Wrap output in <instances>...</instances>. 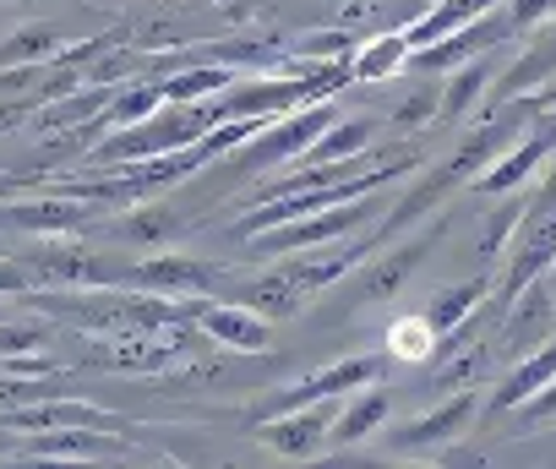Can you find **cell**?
<instances>
[{
    "instance_id": "35",
    "label": "cell",
    "mask_w": 556,
    "mask_h": 469,
    "mask_svg": "<svg viewBox=\"0 0 556 469\" xmlns=\"http://www.w3.org/2000/svg\"><path fill=\"white\" fill-rule=\"evenodd\" d=\"M23 290H34L28 263H7V257H0V295H23Z\"/></svg>"
},
{
    "instance_id": "23",
    "label": "cell",
    "mask_w": 556,
    "mask_h": 469,
    "mask_svg": "<svg viewBox=\"0 0 556 469\" xmlns=\"http://www.w3.org/2000/svg\"><path fill=\"white\" fill-rule=\"evenodd\" d=\"M371 137H377V126L371 121H333L295 164H339V159H355V153H366L371 148Z\"/></svg>"
},
{
    "instance_id": "28",
    "label": "cell",
    "mask_w": 556,
    "mask_h": 469,
    "mask_svg": "<svg viewBox=\"0 0 556 469\" xmlns=\"http://www.w3.org/2000/svg\"><path fill=\"white\" fill-rule=\"evenodd\" d=\"M12 355H50V333L39 328V317H17V328L0 322V360Z\"/></svg>"
},
{
    "instance_id": "29",
    "label": "cell",
    "mask_w": 556,
    "mask_h": 469,
    "mask_svg": "<svg viewBox=\"0 0 556 469\" xmlns=\"http://www.w3.org/2000/svg\"><path fill=\"white\" fill-rule=\"evenodd\" d=\"M518 218H523V202H507V197H496V213L480 224V257H496V252H507V241H513Z\"/></svg>"
},
{
    "instance_id": "34",
    "label": "cell",
    "mask_w": 556,
    "mask_h": 469,
    "mask_svg": "<svg viewBox=\"0 0 556 469\" xmlns=\"http://www.w3.org/2000/svg\"><path fill=\"white\" fill-rule=\"evenodd\" d=\"M540 213H556V159H545V175H540L534 197L523 202V218H540Z\"/></svg>"
},
{
    "instance_id": "37",
    "label": "cell",
    "mask_w": 556,
    "mask_h": 469,
    "mask_svg": "<svg viewBox=\"0 0 556 469\" xmlns=\"http://www.w3.org/2000/svg\"><path fill=\"white\" fill-rule=\"evenodd\" d=\"M551 12H556V0H551Z\"/></svg>"
},
{
    "instance_id": "14",
    "label": "cell",
    "mask_w": 556,
    "mask_h": 469,
    "mask_svg": "<svg viewBox=\"0 0 556 469\" xmlns=\"http://www.w3.org/2000/svg\"><path fill=\"white\" fill-rule=\"evenodd\" d=\"M93 218V197H72V191H55V197H39V202H17V207H0V224L7 229H23V234H61V229H77Z\"/></svg>"
},
{
    "instance_id": "19",
    "label": "cell",
    "mask_w": 556,
    "mask_h": 469,
    "mask_svg": "<svg viewBox=\"0 0 556 469\" xmlns=\"http://www.w3.org/2000/svg\"><path fill=\"white\" fill-rule=\"evenodd\" d=\"M556 377V333L545 339V344H534L529 355H518L513 366H507V377H502V388L491 393V409H518L529 393H540L545 382Z\"/></svg>"
},
{
    "instance_id": "30",
    "label": "cell",
    "mask_w": 556,
    "mask_h": 469,
    "mask_svg": "<svg viewBox=\"0 0 556 469\" xmlns=\"http://www.w3.org/2000/svg\"><path fill=\"white\" fill-rule=\"evenodd\" d=\"M437 104H442V88H437V77H426L409 99L393 104V126H426V121H437Z\"/></svg>"
},
{
    "instance_id": "31",
    "label": "cell",
    "mask_w": 556,
    "mask_h": 469,
    "mask_svg": "<svg viewBox=\"0 0 556 469\" xmlns=\"http://www.w3.org/2000/svg\"><path fill=\"white\" fill-rule=\"evenodd\" d=\"M164 229H175V213H169V207H137V213L121 218V234H126V241H159Z\"/></svg>"
},
{
    "instance_id": "18",
    "label": "cell",
    "mask_w": 556,
    "mask_h": 469,
    "mask_svg": "<svg viewBox=\"0 0 556 469\" xmlns=\"http://www.w3.org/2000/svg\"><path fill=\"white\" fill-rule=\"evenodd\" d=\"M491 77H496V55H480V61H464V66H453V72H447V83H442L437 121H442V126H453V121H464L475 104H485V93H491Z\"/></svg>"
},
{
    "instance_id": "24",
    "label": "cell",
    "mask_w": 556,
    "mask_h": 469,
    "mask_svg": "<svg viewBox=\"0 0 556 469\" xmlns=\"http://www.w3.org/2000/svg\"><path fill=\"white\" fill-rule=\"evenodd\" d=\"M437 350H442V333L431 328V317H399L388 328V355L393 360L426 366V360H437Z\"/></svg>"
},
{
    "instance_id": "25",
    "label": "cell",
    "mask_w": 556,
    "mask_h": 469,
    "mask_svg": "<svg viewBox=\"0 0 556 469\" xmlns=\"http://www.w3.org/2000/svg\"><path fill=\"white\" fill-rule=\"evenodd\" d=\"M7 426H17V431H55V426H104V415L88 409V404H17L7 415Z\"/></svg>"
},
{
    "instance_id": "3",
    "label": "cell",
    "mask_w": 556,
    "mask_h": 469,
    "mask_svg": "<svg viewBox=\"0 0 556 469\" xmlns=\"http://www.w3.org/2000/svg\"><path fill=\"white\" fill-rule=\"evenodd\" d=\"M339 121V110L333 104H301V110H290V115H273L251 142H245V153L235 159V175H267V169H278V164H295L328 126Z\"/></svg>"
},
{
    "instance_id": "7",
    "label": "cell",
    "mask_w": 556,
    "mask_h": 469,
    "mask_svg": "<svg viewBox=\"0 0 556 469\" xmlns=\"http://www.w3.org/2000/svg\"><path fill=\"white\" fill-rule=\"evenodd\" d=\"M551 88H556V12H551L540 28H529V45H523L518 61H507V72L491 83L485 104L496 110V104H513V99H523V93H551Z\"/></svg>"
},
{
    "instance_id": "32",
    "label": "cell",
    "mask_w": 556,
    "mask_h": 469,
    "mask_svg": "<svg viewBox=\"0 0 556 469\" xmlns=\"http://www.w3.org/2000/svg\"><path fill=\"white\" fill-rule=\"evenodd\" d=\"M523 415H518V431H534V426H551L556 420V377L540 388V393H529L523 404H518Z\"/></svg>"
},
{
    "instance_id": "27",
    "label": "cell",
    "mask_w": 556,
    "mask_h": 469,
    "mask_svg": "<svg viewBox=\"0 0 556 469\" xmlns=\"http://www.w3.org/2000/svg\"><path fill=\"white\" fill-rule=\"evenodd\" d=\"M164 104V93H159V83H137V88H121L110 104H104V126L110 131H126V126H142L153 110Z\"/></svg>"
},
{
    "instance_id": "26",
    "label": "cell",
    "mask_w": 556,
    "mask_h": 469,
    "mask_svg": "<svg viewBox=\"0 0 556 469\" xmlns=\"http://www.w3.org/2000/svg\"><path fill=\"white\" fill-rule=\"evenodd\" d=\"M66 55V39L61 28H23L0 45V66H50Z\"/></svg>"
},
{
    "instance_id": "17",
    "label": "cell",
    "mask_w": 556,
    "mask_h": 469,
    "mask_svg": "<svg viewBox=\"0 0 556 469\" xmlns=\"http://www.w3.org/2000/svg\"><path fill=\"white\" fill-rule=\"evenodd\" d=\"M388 415H393V398L377 388V382H366V388H355L344 404H339V415H333V431H328V447H355V442H366V436H377L382 426H388Z\"/></svg>"
},
{
    "instance_id": "9",
    "label": "cell",
    "mask_w": 556,
    "mask_h": 469,
    "mask_svg": "<svg viewBox=\"0 0 556 469\" xmlns=\"http://www.w3.org/2000/svg\"><path fill=\"white\" fill-rule=\"evenodd\" d=\"M191 312H197L202 333L218 339V344H229L235 355H262V350H273V317H262V312L245 306V301H207V295H197Z\"/></svg>"
},
{
    "instance_id": "11",
    "label": "cell",
    "mask_w": 556,
    "mask_h": 469,
    "mask_svg": "<svg viewBox=\"0 0 556 469\" xmlns=\"http://www.w3.org/2000/svg\"><path fill=\"white\" fill-rule=\"evenodd\" d=\"M131 453L121 436L104 426H55V431H28V458L34 464H99Z\"/></svg>"
},
{
    "instance_id": "2",
    "label": "cell",
    "mask_w": 556,
    "mask_h": 469,
    "mask_svg": "<svg viewBox=\"0 0 556 469\" xmlns=\"http://www.w3.org/2000/svg\"><path fill=\"white\" fill-rule=\"evenodd\" d=\"M50 312L61 322H77L88 333H153V328H169L180 312L164 306V301H148V295H121V290H104L93 284L88 295H55Z\"/></svg>"
},
{
    "instance_id": "15",
    "label": "cell",
    "mask_w": 556,
    "mask_h": 469,
    "mask_svg": "<svg viewBox=\"0 0 556 469\" xmlns=\"http://www.w3.org/2000/svg\"><path fill=\"white\" fill-rule=\"evenodd\" d=\"M213 279H218V268H213V263H191V257H148L142 268L121 274V284L148 290V295H153V290H169V295H207Z\"/></svg>"
},
{
    "instance_id": "13",
    "label": "cell",
    "mask_w": 556,
    "mask_h": 469,
    "mask_svg": "<svg viewBox=\"0 0 556 469\" xmlns=\"http://www.w3.org/2000/svg\"><path fill=\"white\" fill-rule=\"evenodd\" d=\"M28 274H34V290H39V284H50V290L115 284V279H110V263H104L99 252H88V246H39L34 263H28Z\"/></svg>"
},
{
    "instance_id": "1",
    "label": "cell",
    "mask_w": 556,
    "mask_h": 469,
    "mask_svg": "<svg viewBox=\"0 0 556 469\" xmlns=\"http://www.w3.org/2000/svg\"><path fill=\"white\" fill-rule=\"evenodd\" d=\"M382 213H388V197L382 191H366V197H350V202H333V207L301 213L290 224H273V229L245 234V252L251 257H290V252H306V246L344 241V234H366Z\"/></svg>"
},
{
    "instance_id": "4",
    "label": "cell",
    "mask_w": 556,
    "mask_h": 469,
    "mask_svg": "<svg viewBox=\"0 0 556 469\" xmlns=\"http://www.w3.org/2000/svg\"><path fill=\"white\" fill-rule=\"evenodd\" d=\"M513 39H518V28H513V23H507V12L496 7V12H485V17H475V23H464V28L442 34V39H431V45H415L404 72L447 77L453 66L480 61V55H496V50H502V45H513Z\"/></svg>"
},
{
    "instance_id": "22",
    "label": "cell",
    "mask_w": 556,
    "mask_h": 469,
    "mask_svg": "<svg viewBox=\"0 0 556 469\" xmlns=\"http://www.w3.org/2000/svg\"><path fill=\"white\" fill-rule=\"evenodd\" d=\"M235 83V66L229 61H213V66H186V72H164L159 77V93L164 104H197V99H213Z\"/></svg>"
},
{
    "instance_id": "36",
    "label": "cell",
    "mask_w": 556,
    "mask_h": 469,
    "mask_svg": "<svg viewBox=\"0 0 556 469\" xmlns=\"http://www.w3.org/2000/svg\"><path fill=\"white\" fill-rule=\"evenodd\" d=\"M551 279H556V268H551ZM551 295H556V290H551Z\"/></svg>"
},
{
    "instance_id": "8",
    "label": "cell",
    "mask_w": 556,
    "mask_h": 469,
    "mask_svg": "<svg viewBox=\"0 0 556 469\" xmlns=\"http://www.w3.org/2000/svg\"><path fill=\"white\" fill-rule=\"evenodd\" d=\"M377 377H382V355H344V360H333V366L301 377L295 388L273 393V398H267V415H285V409H301V404H323V398H350L355 388H366V382H377Z\"/></svg>"
},
{
    "instance_id": "33",
    "label": "cell",
    "mask_w": 556,
    "mask_h": 469,
    "mask_svg": "<svg viewBox=\"0 0 556 469\" xmlns=\"http://www.w3.org/2000/svg\"><path fill=\"white\" fill-rule=\"evenodd\" d=\"M502 12H507V23L518 34H529V28H540L551 17V0H502Z\"/></svg>"
},
{
    "instance_id": "6",
    "label": "cell",
    "mask_w": 556,
    "mask_h": 469,
    "mask_svg": "<svg viewBox=\"0 0 556 469\" xmlns=\"http://www.w3.org/2000/svg\"><path fill=\"white\" fill-rule=\"evenodd\" d=\"M556 268V213H540V218H518L513 241H507V279H502V301H518L529 284L551 279Z\"/></svg>"
},
{
    "instance_id": "16",
    "label": "cell",
    "mask_w": 556,
    "mask_h": 469,
    "mask_svg": "<svg viewBox=\"0 0 556 469\" xmlns=\"http://www.w3.org/2000/svg\"><path fill=\"white\" fill-rule=\"evenodd\" d=\"M437 234H442V218H431V224L420 218L409 246H399L393 257H382V263H371V268H366V279H361V295H366V301H388V295H399V290H404V279L415 274V263H420V257L437 246Z\"/></svg>"
},
{
    "instance_id": "10",
    "label": "cell",
    "mask_w": 556,
    "mask_h": 469,
    "mask_svg": "<svg viewBox=\"0 0 556 469\" xmlns=\"http://www.w3.org/2000/svg\"><path fill=\"white\" fill-rule=\"evenodd\" d=\"M475 415H480V398H475V393H453V398H442L431 415H420L415 426H404V431L393 436V447H399V453H415V458H442V453H453V442L475 426Z\"/></svg>"
},
{
    "instance_id": "5",
    "label": "cell",
    "mask_w": 556,
    "mask_h": 469,
    "mask_svg": "<svg viewBox=\"0 0 556 469\" xmlns=\"http://www.w3.org/2000/svg\"><path fill=\"white\" fill-rule=\"evenodd\" d=\"M333 415H339V398H323V404H301V409H285V415H267L256 426V442L273 447L278 458H317L328 447V431H333Z\"/></svg>"
},
{
    "instance_id": "20",
    "label": "cell",
    "mask_w": 556,
    "mask_h": 469,
    "mask_svg": "<svg viewBox=\"0 0 556 469\" xmlns=\"http://www.w3.org/2000/svg\"><path fill=\"white\" fill-rule=\"evenodd\" d=\"M350 66H355V83H393L409 66V28H388V34L366 39L350 55Z\"/></svg>"
},
{
    "instance_id": "21",
    "label": "cell",
    "mask_w": 556,
    "mask_h": 469,
    "mask_svg": "<svg viewBox=\"0 0 556 469\" xmlns=\"http://www.w3.org/2000/svg\"><path fill=\"white\" fill-rule=\"evenodd\" d=\"M491 301V284L485 279H464V284H453V290H442L431 306H426V317H431V328L442 333V339H453V333H464L469 322H475V312Z\"/></svg>"
},
{
    "instance_id": "12",
    "label": "cell",
    "mask_w": 556,
    "mask_h": 469,
    "mask_svg": "<svg viewBox=\"0 0 556 469\" xmlns=\"http://www.w3.org/2000/svg\"><path fill=\"white\" fill-rule=\"evenodd\" d=\"M502 317H507V328H502V350H507L513 360L529 355L534 344H545V339L556 333V295H551V279H540V284H529L518 301H507Z\"/></svg>"
}]
</instances>
